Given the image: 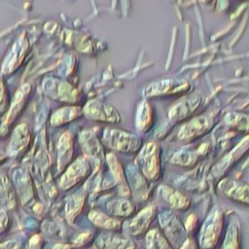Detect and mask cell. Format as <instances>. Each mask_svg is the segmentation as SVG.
Instances as JSON below:
<instances>
[{"instance_id":"cell-3","label":"cell","mask_w":249,"mask_h":249,"mask_svg":"<svg viewBox=\"0 0 249 249\" xmlns=\"http://www.w3.org/2000/svg\"><path fill=\"white\" fill-rule=\"evenodd\" d=\"M91 219H92V221L96 225H98V226H100L102 228L109 229V228H114V227L117 226V223L115 221L109 219L108 217H106L104 215H99V214L98 215H94L93 217H91Z\"/></svg>"},{"instance_id":"cell-4","label":"cell","mask_w":249,"mask_h":249,"mask_svg":"<svg viewBox=\"0 0 249 249\" xmlns=\"http://www.w3.org/2000/svg\"><path fill=\"white\" fill-rule=\"evenodd\" d=\"M224 249H237V241L234 237H228Z\"/></svg>"},{"instance_id":"cell-6","label":"cell","mask_w":249,"mask_h":249,"mask_svg":"<svg viewBox=\"0 0 249 249\" xmlns=\"http://www.w3.org/2000/svg\"><path fill=\"white\" fill-rule=\"evenodd\" d=\"M182 249H195L194 243H193L192 241L188 240V241L185 242V244H184V246L182 247Z\"/></svg>"},{"instance_id":"cell-5","label":"cell","mask_w":249,"mask_h":249,"mask_svg":"<svg viewBox=\"0 0 249 249\" xmlns=\"http://www.w3.org/2000/svg\"><path fill=\"white\" fill-rule=\"evenodd\" d=\"M18 248V245L15 241H10V242H7L5 244H3L0 249H17Z\"/></svg>"},{"instance_id":"cell-1","label":"cell","mask_w":249,"mask_h":249,"mask_svg":"<svg viewBox=\"0 0 249 249\" xmlns=\"http://www.w3.org/2000/svg\"><path fill=\"white\" fill-rule=\"evenodd\" d=\"M97 246L100 249H133V243L126 238L120 237L118 235H103L96 241Z\"/></svg>"},{"instance_id":"cell-2","label":"cell","mask_w":249,"mask_h":249,"mask_svg":"<svg viewBox=\"0 0 249 249\" xmlns=\"http://www.w3.org/2000/svg\"><path fill=\"white\" fill-rule=\"evenodd\" d=\"M147 247L148 249H170L167 241L157 231L147 235Z\"/></svg>"},{"instance_id":"cell-7","label":"cell","mask_w":249,"mask_h":249,"mask_svg":"<svg viewBox=\"0 0 249 249\" xmlns=\"http://www.w3.org/2000/svg\"><path fill=\"white\" fill-rule=\"evenodd\" d=\"M52 249H70L69 245H63V244H56Z\"/></svg>"}]
</instances>
